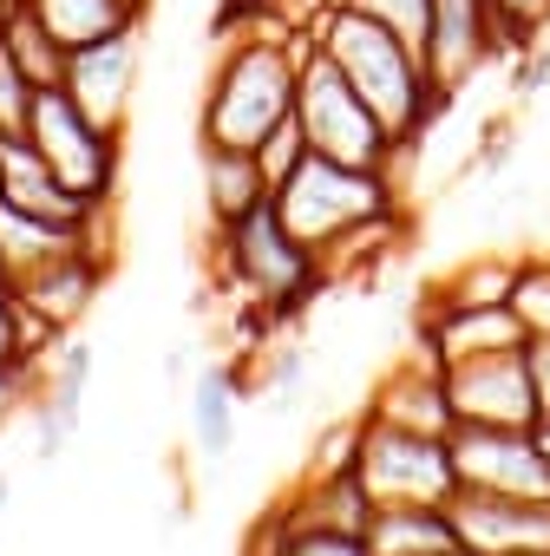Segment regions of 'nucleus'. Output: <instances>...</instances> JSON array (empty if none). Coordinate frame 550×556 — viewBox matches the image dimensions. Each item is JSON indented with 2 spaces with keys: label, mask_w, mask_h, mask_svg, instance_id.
<instances>
[{
  "label": "nucleus",
  "mask_w": 550,
  "mask_h": 556,
  "mask_svg": "<svg viewBox=\"0 0 550 556\" xmlns=\"http://www.w3.org/2000/svg\"><path fill=\"white\" fill-rule=\"evenodd\" d=\"M361 543L367 556H439V549H459V530L446 504H374L361 523Z\"/></svg>",
  "instance_id": "obj_15"
},
{
  "label": "nucleus",
  "mask_w": 550,
  "mask_h": 556,
  "mask_svg": "<svg viewBox=\"0 0 550 556\" xmlns=\"http://www.w3.org/2000/svg\"><path fill=\"white\" fill-rule=\"evenodd\" d=\"M537 445H543V458H550V413L537 419Z\"/></svg>",
  "instance_id": "obj_29"
},
{
  "label": "nucleus",
  "mask_w": 550,
  "mask_h": 556,
  "mask_svg": "<svg viewBox=\"0 0 550 556\" xmlns=\"http://www.w3.org/2000/svg\"><path fill=\"white\" fill-rule=\"evenodd\" d=\"M446 445H452V471H459L465 491L550 504V458L537 445V426H472V419H459L446 432Z\"/></svg>",
  "instance_id": "obj_8"
},
{
  "label": "nucleus",
  "mask_w": 550,
  "mask_h": 556,
  "mask_svg": "<svg viewBox=\"0 0 550 556\" xmlns=\"http://www.w3.org/2000/svg\"><path fill=\"white\" fill-rule=\"evenodd\" d=\"M296 125H302L309 151H322L335 164H354V170H387L393 151H400L387 138V125L367 112V99L341 79V66L322 47L302 53V73H296Z\"/></svg>",
  "instance_id": "obj_5"
},
{
  "label": "nucleus",
  "mask_w": 550,
  "mask_h": 556,
  "mask_svg": "<svg viewBox=\"0 0 550 556\" xmlns=\"http://www.w3.org/2000/svg\"><path fill=\"white\" fill-rule=\"evenodd\" d=\"M145 8H151V0H145Z\"/></svg>",
  "instance_id": "obj_31"
},
{
  "label": "nucleus",
  "mask_w": 550,
  "mask_h": 556,
  "mask_svg": "<svg viewBox=\"0 0 550 556\" xmlns=\"http://www.w3.org/2000/svg\"><path fill=\"white\" fill-rule=\"evenodd\" d=\"M236 393H242L236 367H203L190 380V439H197L203 458L229 452V439H236Z\"/></svg>",
  "instance_id": "obj_18"
},
{
  "label": "nucleus",
  "mask_w": 550,
  "mask_h": 556,
  "mask_svg": "<svg viewBox=\"0 0 550 556\" xmlns=\"http://www.w3.org/2000/svg\"><path fill=\"white\" fill-rule=\"evenodd\" d=\"M34 367L21 361V295L14 282L0 275V380H27Z\"/></svg>",
  "instance_id": "obj_26"
},
{
  "label": "nucleus",
  "mask_w": 550,
  "mask_h": 556,
  "mask_svg": "<svg viewBox=\"0 0 550 556\" xmlns=\"http://www.w3.org/2000/svg\"><path fill=\"white\" fill-rule=\"evenodd\" d=\"M203 197L216 223L249 216L255 203H268V177L255 164V151H229V144H203Z\"/></svg>",
  "instance_id": "obj_17"
},
{
  "label": "nucleus",
  "mask_w": 550,
  "mask_h": 556,
  "mask_svg": "<svg viewBox=\"0 0 550 556\" xmlns=\"http://www.w3.org/2000/svg\"><path fill=\"white\" fill-rule=\"evenodd\" d=\"M275 216H283L315 255H328L348 229H361L367 216H387V210H407L387 184V170H354V164H335L322 151H309L283 184L268 190Z\"/></svg>",
  "instance_id": "obj_4"
},
{
  "label": "nucleus",
  "mask_w": 550,
  "mask_h": 556,
  "mask_svg": "<svg viewBox=\"0 0 550 556\" xmlns=\"http://www.w3.org/2000/svg\"><path fill=\"white\" fill-rule=\"evenodd\" d=\"M138 53H145V27H125L112 40H92L66 60V92L79 99V112L105 131L125 125L132 112V86H138Z\"/></svg>",
  "instance_id": "obj_12"
},
{
  "label": "nucleus",
  "mask_w": 550,
  "mask_h": 556,
  "mask_svg": "<svg viewBox=\"0 0 550 556\" xmlns=\"http://www.w3.org/2000/svg\"><path fill=\"white\" fill-rule=\"evenodd\" d=\"M504 308L517 315L524 341H530V334H550V255H537V262H511Z\"/></svg>",
  "instance_id": "obj_22"
},
{
  "label": "nucleus",
  "mask_w": 550,
  "mask_h": 556,
  "mask_svg": "<svg viewBox=\"0 0 550 556\" xmlns=\"http://www.w3.org/2000/svg\"><path fill=\"white\" fill-rule=\"evenodd\" d=\"M27 138H34V151L53 164V177H60L66 190H79L86 203H112L118 164H125V157H118V131L92 125L66 86H47V92L34 99Z\"/></svg>",
  "instance_id": "obj_7"
},
{
  "label": "nucleus",
  "mask_w": 550,
  "mask_h": 556,
  "mask_svg": "<svg viewBox=\"0 0 550 556\" xmlns=\"http://www.w3.org/2000/svg\"><path fill=\"white\" fill-rule=\"evenodd\" d=\"M309 47H315V27L289 34V21H262L255 34H236L223 47V66L203 86V118H197L203 144L255 151L296 112V73Z\"/></svg>",
  "instance_id": "obj_1"
},
{
  "label": "nucleus",
  "mask_w": 550,
  "mask_h": 556,
  "mask_svg": "<svg viewBox=\"0 0 550 556\" xmlns=\"http://www.w3.org/2000/svg\"><path fill=\"white\" fill-rule=\"evenodd\" d=\"M446 393H452V419H472V426H537V393H530L524 348L452 361L446 367Z\"/></svg>",
  "instance_id": "obj_9"
},
{
  "label": "nucleus",
  "mask_w": 550,
  "mask_h": 556,
  "mask_svg": "<svg viewBox=\"0 0 550 556\" xmlns=\"http://www.w3.org/2000/svg\"><path fill=\"white\" fill-rule=\"evenodd\" d=\"M92 367H99L92 341H60V348L47 354V387H40V406H47L66 432H79V419H86V387H92Z\"/></svg>",
  "instance_id": "obj_19"
},
{
  "label": "nucleus",
  "mask_w": 550,
  "mask_h": 556,
  "mask_svg": "<svg viewBox=\"0 0 550 556\" xmlns=\"http://www.w3.org/2000/svg\"><path fill=\"white\" fill-rule=\"evenodd\" d=\"M367 413L374 419H393V426H413V432H452L459 419H452V393H446V367L426 354V348H413L387 380H380V393L367 400Z\"/></svg>",
  "instance_id": "obj_14"
},
{
  "label": "nucleus",
  "mask_w": 550,
  "mask_h": 556,
  "mask_svg": "<svg viewBox=\"0 0 550 556\" xmlns=\"http://www.w3.org/2000/svg\"><path fill=\"white\" fill-rule=\"evenodd\" d=\"M216 236H223V275H229V282H236L268 321H283V315L309 308L315 289L328 282L322 255H315L283 216H275V203H255L249 216L216 223Z\"/></svg>",
  "instance_id": "obj_3"
},
{
  "label": "nucleus",
  "mask_w": 550,
  "mask_h": 556,
  "mask_svg": "<svg viewBox=\"0 0 550 556\" xmlns=\"http://www.w3.org/2000/svg\"><path fill=\"white\" fill-rule=\"evenodd\" d=\"M354 478H361L367 504H446L459 491L452 445L439 432H413V426H393L374 413H361Z\"/></svg>",
  "instance_id": "obj_6"
},
{
  "label": "nucleus",
  "mask_w": 550,
  "mask_h": 556,
  "mask_svg": "<svg viewBox=\"0 0 550 556\" xmlns=\"http://www.w3.org/2000/svg\"><path fill=\"white\" fill-rule=\"evenodd\" d=\"M0 40H8L14 66H21L40 92H47V86H66V60H73V53H66V47H60V40H53V34L21 8V0H14L8 14H0Z\"/></svg>",
  "instance_id": "obj_20"
},
{
  "label": "nucleus",
  "mask_w": 550,
  "mask_h": 556,
  "mask_svg": "<svg viewBox=\"0 0 550 556\" xmlns=\"http://www.w3.org/2000/svg\"><path fill=\"white\" fill-rule=\"evenodd\" d=\"M8 504H14V484H8V478H0V517H8Z\"/></svg>",
  "instance_id": "obj_30"
},
{
  "label": "nucleus",
  "mask_w": 550,
  "mask_h": 556,
  "mask_svg": "<svg viewBox=\"0 0 550 556\" xmlns=\"http://www.w3.org/2000/svg\"><path fill=\"white\" fill-rule=\"evenodd\" d=\"M302 380H309V348H296V341H283V348H275L268 354V374L255 380V393L268 400V406H296L302 400Z\"/></svg>",
  "instance_id": "obj_24"
},
{
  "label": "nucleus",
  "mask_w": 550,
  "mask_h": 556,
  "mask_svg": "<svg viewBox=\"0 0 550 556\" xmlns=\"http://www.w3.org/2000/svg\"><path fill=\"white\" fill-rule=\"evenodd\" d=\"M537 86H550V47L530 40V53H524V66H517V92H537Z\"/></svg>",
  "instance_id": "obj_28"
},
{
  "label": "nucleus",
  "mask_w": 550,
  "mask_h": 556,
  "mask_svg": "<svg viewBox=\"0 0 550 556\" xmlns=\"http://www.w3.org/2000/svg\"><path fill=\"white\" fill-rule=\"evenodd\" d=\"M21 8L66 47V53H79V47H92V40H112V34H125V27H145V0H21Z\"/></svg>",
  "instance_id": "obj_16"
},
{
  "label": "nucleus",
  "mask_w": 550,
  "mask_h": 556,
  "mask_svg": "<svg viewBox=\"0 0 550 556\" xmlns=\"http://www.w3.org/2000/svg\"><path fill=\"white\" fill-rule=\"evenodd\" d=\"M99 289H105V255H99V249L53 255V262H40L34 275H21V282H14L21 308H34V315H40V321H53L60 334H73V328H79V315L99 302Z\"/></svg>",
  "instance_id": "obj_13"
},
{
  "label": "nucleus",
  "mask_w": 550,
  "mask_h": 556,
  "mask_svg": "<svg viewBox=\"0 0 550 556\" xmlns=\"http://www.w3.org/2000/svg\"><path fill=\"white\" fill-rule=\"evenodd\" d=\"M34 99H40V86L14 66V53H8V40H0V138H27V118H34Z\"/></svg>",
  "instance_id": "obj_23"
},
{
  "label": "nucleus",
  "mask_w": 550,
  "mask_h": 556,
  "mask_svg": "<svg viewBox=\"0 0 550 556\" xmlns=\"http://www.w3.org/2000/svg\"><path fill=\"white\" fill-rule=\"evenodd\" d=\"M498 53H504V40L491 27L485 0H433V21H426V79L446 99L465 92Z\"/></svg>",
  "instance_id": "obj_11"
},
{
  "label": "nucleus",
  "mask_w": 550,
  "mask_h": 556,
  "mask_svg": "<svg viewBox=\"0 0 550 556\" xmlns=\"http://www.w3.org/2000/svg\"><path fill=\"white\" fill-rule=\"evenodd\" d=\"M452 530L472 556H543L550 549V504L530 497H491V491H452L446 497Z\"/></svg>",
  "instance_id": "obj_10"
},
{
  "label": "nucleus",
  "mask_w": 550,
  "mask_h": 556,
  "mask_svg": "<svg viewBox=\"0 0 550 556\" xmlns=\"http://www.w3.org/2000/svg\"><path fill=\"white\" fill-rule=\"evenodd\" d=\"M524 367H530V393H537V419L550 413V334L524 341Z\"/></svg>",
  "instance_id": "obj_27"
},
{
  "label": "nucleus",
  "mask_w": 550,
  "mask_h": 556,
  "mask_svg": "<svg viewBox=\"0 0 550 556\" xmlns=\"http://www.w3.org/2000/svg\"><path fill=\"white\" fill-rule=\"evenodd\" d=\"M249 556H367L361 530H296L262 517V530L249 536Z\"/></svg>",
  "instance_id": "obj_21"
},
{
  "label": "nucleus",
  "mask_w": 550,
  "mask_h": 556,
  "mask_svg": "<svg viewBox=\"0 0 550 556\" xmlns=\"http://www.w3.org/2000/svg\"><path fill=\"white\" fill-rule=\"evenodd\" d=\"M302 157H309V138H302V125H296V112H289L283 125H275V131H268V138L255 144V164H262V177H268V190H275V184H283V177H289V170H296Z\"/></svg>",
  "instance_id": "obj_25"
},
{
  "label": "nucleus",
  "mask_w": 550,
  "mask_h": 556,
  "mask_svg": "<svg viewBox=\"0 0 550 556\" xmlns=\"http://www.w3.org/2000/svg\"><path fill=\"white\" fill-rule=\"evenodd\" d=\"M315 47L341 66V79L367 99V112L387 125V138L393 144H426V131H433V118L452 105L433 79H426V60L400 40V34H387L380 21H367L361 8H322L315 21Z\"/></svg>",
  "instance_id": "obj_2"
}]
</instances>
